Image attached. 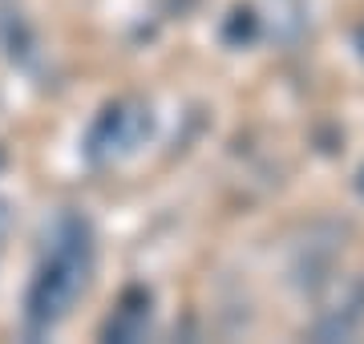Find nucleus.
Here are the masks:
<instances>
[{
  "mask_svg": "<svg viewBox=\"0 0 364 344\" xmlns=\"http://www.w3.org/2000/svg\"><path fill=\"white\" fill-rule=\"evenodd\" d=\"M85 267H90V239H85V223L65 219L57 227V239L49 243L45 267L37 276L33 300H28V316L37 328H49L57 316H65L69 300L77 296L85 284Z\"/></svg>",
  "mask_w": 364,
  "mask_h": 344,
  "instance_id": "obj_1",
  "label": "nucleus"
}]
</instances>
